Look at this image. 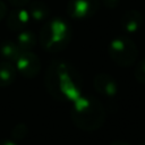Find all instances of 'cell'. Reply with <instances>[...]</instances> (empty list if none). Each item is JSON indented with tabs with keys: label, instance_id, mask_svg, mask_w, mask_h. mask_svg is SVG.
Listing matches in <instances>:
<instances>
[{
	"label": "cell",
	"instance_id": "cell-1",
	"mask_svg": "<svg viewBox=\"0 0 145 145\" xmlns=\"http://www.w3.org/2000/svg\"><path fill=\"white\" fill-rule=\"evenodd\" d=\"M45 86L57 100L76 101L82 93V78L70 63L54 60L46 70Z\"/></svg>",
	"mask_w": 145,
	"mask_h": 145
},
{
	"label": "cell",
	"instance_id": "cell-2",
	"mask_svg": "<svg viewBox=\"0 0 145 145\" xmlns=\"http://www.w3.org/2000/svg\"><path fill=\"white\" fill-rule=\"evenodd\" d=\"M74 102L71 119L77 128L85 131H92L99 129L103 125L105 120V112L100 101L93 97L79 96Z\"/></svg>",
	"mask_w": 145,
	"mask_h": 145
},
{
	"label": "cell",
	"instance_id": "cell-3",
	"mask_svg": "<svg viewBox=\"0 0 145 145\" xmlns=\"http://www.w3.org/2000/svg\"><path fill=\"white\" fill-rule=\"evenodd\" d=\"M71 37V29L62 18H52L45 23L40 32V41L46 51L57 52L65 49Z\"/></svg>",
	"mask_w": 145,
	"mask_h": 145
},
{
	"label": "cell",
	"instance_id": "cell-4",
	"mask_svg": "<svg viewBox=\"0 0 145 145\" xmlns=\"http://www.w3.org/2000/svg\"><path fill=\"white\" fill-rule=\"evenodd\" d=\"M137 48L135 43L126 37L118 36L113 39L109 45V54L111 59L120 66H130L137 58Z\"/></svg>",
	"mask_w": 145,
	"mask_h": 145
},
{
	"label": "cell",
	"instance_id": "cell-5",
	"mask_svg": "<svg viewBox=\"0 0 145 145\" xmlns=\"http://www.w3.org/2000/svg\"><path fill=\"white\" fill-rule=\"evenodd\" d=\"M99 0H69L67 12L75 19H84L92 17L99 9Z\"/></svg>",
	"mask_w": 145,
	"mask_h": 145
},
{
	"label": "cell",
	"instance_id": "cell-6",
	"mask_svg": "<svg viewBox=\"0 0 145 145\" xmlns=\"http://www.w3.org/2000/svg\"><path fill=\"white\" fill-rule=\"evenodd\" d=\"M17 70L25 77L31 78L37 75L40 71L41 65L36 54L29 51H22L18 58L16 59Z\"/></svg>",
	"mask_w": 145,
	"mask_h": 145
},
{
	"label": "cell",
	"instance_id": "cell-7",
	"mask_svg": "<svg viewBox=\"0 0 145 145\" xmlns=\"http://www.w3.org/2000/svg\"><path fill=\"white\" fill-rule=\"evenodd\" d=\"M31 16L25 7H19L10 11L7 16V27L11 31H23V28L29 23Z\"/></svg>",
	"mask_w": 145,
	"mask_h": 145
},
{
	"label": "cell",
	"instance_id": "cell-8",
	"mask_svg": "<svg viewBox=\"0 0 145 145\" xmlns=\"http://www.w3.org/2000/svg\"><path fill=\"white\" fill-rule=\"evenodd\" d=\"M94 87L104 95H113L117 92L116 80L108 74H97L94 78Z\"/></svg>",
	"mask_w": 145,
	"mask_h": 145
},
{
	"label": "cell",
	"instance_id": "cell-9",
	"mask_svg": "<svg viewBox=\"0 0 145 145\" xmlns=\"http://www.w3.org/2000/svg\"><path fill=\"white\" fill-rule=\"evenodd\" d=\"M143 23V16L137 10H128L121 18V26L128 33L137 32Z\"/></svg>",
	"mask_w": 145,
	"mask_h": 145
},
{
	"label": "cell",
	"instance_id": "cell-10",
	"mask_svg": "<svg viewBox=\"0 0 145 145\" xmlns=\"http://www.w3.org/2000/svg\"><path fill=\"white\" fill-rule=\"evenodd\" d=\"M27 10L29 12L31 19H33L35 22L44 20L50 15L49 6L44 2H42V1H33V2L28 3Z\"/></svg>",
	"mask_w": 145,
	"mask_h": 145
},
{
	"label": "cell",
	"instance_id": "cell-11",
	"mask_svg": "<svg viewBox=\"0 0 145 145\" xmlns=\"http://www.w3.org/2000/svg\"><path fill=\"white\" fill-rule=\"evenodd\" d=\"M16 69L9 61L0 62V86H8L15 80Z\"/></svg>",
	"mask_w": 145,
	"mask_h": 145
},
{
	"label": "cell",
	"instance_id": "cell-12",
	"mask_svg": "<svg viewBox=\"0 0 145 145\" xmlns=\"http://www.w3.org/2000/svg\"><path fill=\"white\" fill-rule=\"evenodd\" d=\"M23 50L18 46L17 43H14L11 41H6L0 46V53L1 56L7 59L8 61H16L18 56L20 54Z\"/></svg>",
	"mask_w": 145,
	"mask_h": 145
},
{
	"label": "cell",
	"instance_id": "cell-13",
	"mask_svg": "<svg viewBox=\"0 0 145 145\" xmlns=\"http://www.w3.org/2000/svg\"><path fill=\"white\" fill-rule=\"evenodd\" d=\"M17 44L23 51H28L36 44V36L31 31H20L17 36Z\"/></svg>",
	"mask_w": 145,
	"mask_h": 145
},
{
	"label": "cell",
	"instance_id": "cell-14",
	"mask_svg": "<svg viewBox=\"0 0 145 145\" xmlns=\"http://www.w3.org/2000/svg\"><path fill=\"white\" fill-rule=\"evenodd\" d=\"M135 77L138 82L145 83V59H143L135 69Z\"/></svg>",
	"mask_w": 145,
	"mask_h": 145
},
{
	"label": "cell",
	"instance_id": "cell-15",
	"mask_svg": "<svg viewBox=\"0 0 145 145\" xmlns=\"http://www.w3.org/2000/svg\"><path fill=\"white\" fill-rule=\"evenodd\" d=\"M27 134V127L24 125H18L12 130V135L15 138H23Z\"/></svg>",
	"mask_w": 145,
	"mask_h": 145
},
{
	"label": "cell",
	"instance_id": "cell-16",
	"mask_svg": "<svg viewBox=\"0 0 145 145\" xmlns=\"http://www.w3.org/2000/svg\"><path fill=\"white\" fill-rule=\"evenodd\" d=\"M31 0H8V2L10 5H12L15 8H19V7H25L29 3Z\"/></svg>",
	"mask_w": 145,
	"mask_h": 145
},
{
	"label": "cell",
	"instance_id": "cell-17",
	"mask_svg": "<svg viewBox=\"0 0 145 145\" xmlns=\"http://www.w3.org/2000/svg\"><path fill=\"white\" fill-rule=\"evenodd\" d=\"M119 2H120V0H103L104 6L108 8H116Z\"/></svg>",
	"mask_w": 145,
	"mask_h": 145
},
{
	"label": "cell",
	"instance_id": "cell-18",
	"mask_svg": "<svg viewBox=\"0 0 145 145\" xmlns=\"http://www.w3.org/2000/svg\"><path fill=\"white\" fill-rule=\"evenodd\" d=\"M6 14H7V7H6L5 2L0 0V20H2L5 18Z\"/></svg>",
	"mask_w": 145,
	"mask_h": 145
},
{
	"label": "cell",
	"instance_id": "cell-19",
	"mask_svg": "<svg viewBox=\"0 0 145 145\" xmlns=\"http://www.w3.org/2000/svg\"><path fill=\"white\" fill-rule=\"evenodd\" d=\"M0 145H16V144L11 140H2V142H0Z\"/></svg>",
	"mask_w": 145,
	"mask_h": 145
},
{
	"label": "cell",
	"instance_id": "cell-20",
	"mask_svg": "<svg viewBox=\"0 0 145 145\" xmlns=\"http://www.w3.org/2000/svg\"><path fill=\"white\" fill-rule=\"evenodd\" d=\"M111 145H129V144L123 143V142H114V143H112Z\"/></svg>",
	"mask_w": 145,
	"mask_h": 145
},
{
	"label": "cell",
	"instance_id": "cell-21",
	"mask_svg": "<svg viewBox=\"0 0 145 145\" xmlns=\"http://www.w3.org/2000/svg\"><path fill=\"white\" fill-rule=\"evenodd\" d=\"M139 145H145V140H144V142H142V143H140Z\"/></svg>",
	"mask_w": 145,
	"mask_h": 145
}]
</instances>
